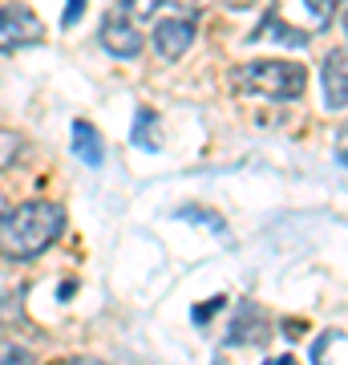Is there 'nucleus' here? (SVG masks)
Returning a JSON list of instances; mask_svg holds the SVG:
<instances>
[{"instance_id":"1","label":"nucleus","mask_w":348,"mask_h":365,"mask_svg":"<svg viewBox=\"0 0 348 365\" xmlns=\"http://www.w3.org/2000/svg\"><path fill=\"white\" fill-rule=\"evenodd\" d=\"M61 232H65V211L49 199H28V203L0 215V256L33 260L41 252H49Z\"/></svg>"},{"instance_id":"2","label":"nucleus","mask_w":348,"mask_h":365,"mask_svg":"<svg viewBox=\"0 0 348 365\" xmlns=\"http://www.w3.org/2000/svg\"><path fill=\"white\" fill-rule=\"evenodd\" d=\"M304 66L300 61H251V66H239L231 73V86L243 93H259V98H271V102H292L304 93Z\"/></svg>"},{"instance_id":"3","label":"nucleus","mask_w":348,"mask_h":365,"mask_svg":"<svg viewBox=\"0 0 348 365\" xmlns=\"http://www.w3.org/2000/svg\"><path fill=\"white\" fill-rule=\"evenodd\" d=\"M45 41V29L25 4H9L0 9V53H16L28 49V45H41Z\"/></svg>"},{"instance_id":"4","label":"nucleus","mask_w":348,"mask_h":365,"mask_svg":"<svg viewBox=\"0 0 348 365\" xmlns=\"http://www.w3.org/2000/svg\"><path fill=\"white\" fill-rule=\"evenodd\" d=\"M194 45V21L191 16H170V21H158L154 29V49L162 61H182Z\"/></svg>"},{"instance_id":"5","label":"nucleus","mask_w":348,"mask_h":365,"mask_svg":"<svg viewBox=\"0 0 348 365\" xmlns=\"http://www.w3.org/2000/svg\"><path fill=\"white\" fill-rule=\"evenodd\" d=\"M102 45L117 61H134L142 53V33H138V25H130L126 16H110L102 25Z\"/></svg>"},{"instance_id":"6","label":"nucleus","mask_w":348,"mask_h":365,"mask_svg":"<svg viewBox=\"0 0 348 365\" xmlns=\"http://www.w3.org/2000/svg\"><path fill=\"white\" fill-rule=\"evenodd\" d=\"M69 143H73V155H78L85 167H102V163H105V143H102V134H97L93 122L78 118V122H73V130H69Z\"/></svg>"},{"instance_id":"7","label":"nucleus","mask_w":348,"mask_h":365,"mask_svg":"<svg viewBox=\"0 0 348 365\" xmlns=\"http://www.w3.org/2000/svg\"><path fill=\"white\" fill-rule=\"evenodd\" d=\"M320 78H324V102L332 106V110H344V102H348V90H344V81H348L344 49H336L332 57H328V61H324Z\"/></svg>"},{"instance_id":"8","label":"nucleus","mask_w":348,"mask_h":365,"mask_svg":"<svg viewBox=\"0 0 348 365\" xmlns=\"http://www.w3.org/2000/svg\"><path fill=\"white\" fill-rule=\"evenodd\" d=\"M154 126H158V118H154V110H138V118H134V143L142 146V150H158V134H154Z\"/></svg>"},{"instance_id":"9","label":"nucleus","mask_w":348,"mask_h":365,"mask_svg":"<svg viewBox=\"0 0 348 365\" xmlns=\"http://www.w3.org/2000/svg\"><path fill=\"white\" fill-rule=\"evenodd\" d=\"M21 150H25V138L16 130H0V170H9L21 158Z\"/></svg>"},{"instance_id":"10","label":"nucleus","mask_w":348,"mask_h":365,"mask_svg":"<svg viewBox=\"0 0 348 365\" xmlns=\"http://www.w3.org/2000/svg\"><path fill=\"white\" fill-rule=\"evenodd\" d=\"M243 317H247L243 325L231 329V341H235V345H255V341H263V329H268V325H263L255 313H243Z\"/></svg>"},{"instance_id":"11","label":"nucleus","mask_w":348,"mask_h":365,"mask_svg":"<svg viewBox=\"0 0 348 365\" xmlns=\"http://www.w3.org/2000/svg\"><path fill=\"white\" fill-rule=\"evenodd\" d=\"M162 4H167V0H126V13L134 16V21H150V16L162 13Z\"/></svg>"},{"instance_id":"12","label":"nucleus","mask_w":348,"mask_h":365,"mask_svg":"<svg viewBox=\"0 0 348 365\" xmlns=\"http://www.w3.org/2000/svg\"><path fill=\"white\" fill-rule=\"evenodd\" d=\"M0 365H33V357H28V349H21L13 341H0Z\"/></svg>"},{"instance_id":"13","label":"nucleus","mask_w":348,"mask_h":365,"mask_svg":"<svg viewBox=\"0 0 348 365\" xmlns=\"http://www.w3.org/2000/svg\"><path fill=\"white\" fill-rule=\"evenodd\" d=\"M304 4H308V13L316 21H332V13L340 9V0H304Z\"/></svg>"},{"instance_id":"14","label":"nucleus","mask_w":348,"mask_h":365,"mask_svg":"<svg viewBox=\"0 0 348 365\" xmlns=\"http://www.w3.org/2000/svg\"><path fill=\"white\" fill-rule=\"evenodd\" d=\"M332 341H340V333H324V337L316 341V349H312V361H316V365H324V353H328Z\"/></svg>"},{"instance_id":"15","label":"nucleus","mask_w":348,"mask_h":365,"mask_svg":"<svg viewBox=\"0 0 348 365\" xmlns=\"http://www.w3.org/2000/svg\"><path fill=\"white\" fill-rule=\"evenodd\" d=\"M85 13V0H65V25H78Z\"/></svg>"},{"instance_id":"16","label":"nucleus","mask_w":348,"mask_h":365,"mask_svg":"<svg viewBox=\"0 0 348 365\" xmlns=\"http://www.w3.org/2000/svg\"><path fill=\"white\" fill-rule=\"evenodd\" d=\"M73 365H102V361H93V357H78Z\"/></svg>"},{"instance_id":"17","label":"nucleus","mask_w":348,"mask_h":365,"mask_svg":"<svg viewBox=\"0 0 348 365\" xmlns=\"http://www.w3.org/2000/svg\"><path fill=\"white\" fill-rule=\"evenodd\" d=\"M4 211H9V199H4V195H0V215H4Z\"/></svg>"}]
</instances>
